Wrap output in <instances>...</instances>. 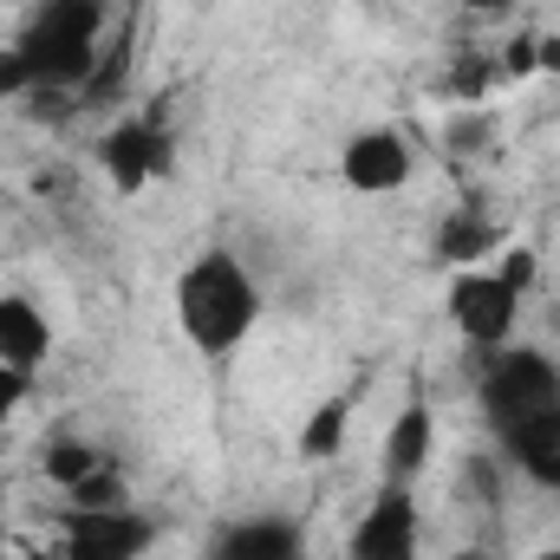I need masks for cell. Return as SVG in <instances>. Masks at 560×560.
Segmentation results:
<instances>
[{
	"label": "cell",
	"mask_w": 560,
	"mask_h": 560,
	"mask_svg": "<svg viewBox=\"0 0 560 560\" xmlns=\"http://www.w3.org/2000/svg\"><path fill=\"white\" fill-rule=\"evenodd\" d=\"M255 319H261V287L229 248H209L176 275V326L202 359H229L255 332Z\"/></svg>",
	"instance_id": "obj_1"
},
{
	"label": "cell",
	"mask_w": 560,
	"mask_h": 560,
	"mask_svg": "<svg viewBox=\"0 0 560 560\" xmlns=\"http://www.w3.org/2000/svg\"><path fill=\"white\" fill-rule=\"evenodd\" d=\"M98 33H105V0H39L26 33L13 39L33 92H79L98 72Z\"/></svg>",
	"instance_id": "obj_2"
},
{
	"label": "cell",
	"mask_w": 560,
	"mask_h": 560,
	"mask_svg": "<svg viewBox=\"0 0 560 560\" xmlns=\"http://www.w3.org/2000/svg\"><path fill=\"white\" fill-rule=\"evenodd\" d=\"M476 405H482V418L495 423V436L502 430H515V423L541 418V411H555L560 405V359L555 352H535V346H495V359L482 365V385H476Z\"/></svg>",
	"instance_id": "obj_3"
},
{
	"label": "cell",
	"mask_w": 560,
	"mask_h": 560,
	"mask_svg": "<svg viewBox=\"0 0 560 560\" xmlns=\"http://www.w3.org/2000/svg\"><path fill=\"white\" fill-rule=\"evenodd\" d=\"M450 326L469 339V346H482V352H495L509 332H515V313H522V293L502 280V268H463V275L450 280Z\"/></svg>",
	"instance_id": "obj_4"
},
{
	"label": "cell",
	"mask_w": 560,
	"mask_h": 560,
	"mask_svg": "<svg viewBox=\"0 0 560 560\" xmlns=\"http://www.w3.org/2000/svg\"><path fill=\"white\" fill-rule=\"evenodd\" d=\"M156 548V522L138 509H72L66 535H59V560H143Z\"/></svg>",
	"instance_id": "obj_5"
},
{
	"label": "cell",
	"mask_w": 560,
	"mask_h": 560,
	"mask_svg": "<svg viewBox=\"0 0 560 560\" xmlns=\"http://www.w3.org/2000/svg\"><path fill=\"white\" fill-rule=\"evenodd\" d=\"M418 495L405 489V482H385L372 502H365V515L352 522V541H346V555L352 560H418Z\"/></svg>",
	"instance_id": "obj_6"
},
{
	"label": "cell",
	"mask_w": 560,
	"mask_h": 560,
	"mask_svg": "<svg viewBox=\"0 0 560 560\" xmlns=\"http://www.w3.org/2000/svg\"><path fill=\"white\" fill-rule=\"evenodd\" d=\"M170 156H176V143H170L163 112L125 118V125H112L105 143H98V163H105V176H112L118 189H143V183H156V176L170 170Z\"/></svg>",
	"instance_id": "obj_7"
},
{
	"label": "cell",
	"mask_w": 560,
	"mask_h": 560,
	"mask_svg": "<svg viewBox=\"0 0 560 560\" xmlns=\"http://www.w3.org/2000/svg\"><path fill=\"white\" fill-rule=\"evenodd\" d=\"M339 176H346L359 196H392V189L411 183V143L398 138V131H385V125H372V131L346 138V150H339Z\"/></svg>",
	"instance_id": "obj_8"
},
{
	"label": "cell",
	"mask_w": 560,
	"mask_h": 560,
	"mask_svg": "<svg viewBox=\"0 0 560 560\" xmlns=\"http://www.w3.org/2000/svg\"><path fill=\"white\" fill-rule=\"evenodd\" d=\"M209 560H306V535L280 515H248L215 535Z\"/></svg>",
	"instance_id": "obj_9"
},
{
	"label": "cell",
	"mask_w": 560,
	"mask_h": 560,
	"mask_svg": "<svg viewBox=\"0 0 560 560\" xmlns=\"http://www.w3.org/2000/svg\"><path fill=\"white\" fill-rule=\"evenodd\" d=\"M502 450H509V463L528 482L560 489V405L541 411V418H528V423H515V430H502Z\"/></svg>",
	"instance_id": "obj_10"
},
{
	"label": "cell",
	"mask_w": 560,
	"mask_h": 560,
	"mask_svg": "<svg viewBox=\"0 0 560 560\" xmlns=\"http://www.w3.org/2000/svg\"><path fill=\"white\" fill-rule=\"evenodd\" d=\"M46 352H52V326H46V313H39L33 300L7 293V300H0V365L39 372Z\"/></svg>",
	"instance_id": "obj_11"
},
{
	"label": "cell",
	"mask_w": 560,
	"mask_h": 560,
	"mask_svg": "<svg viewBox=\"0 0 560 560\" xmlns=\"http://www.w3.org/2000/svg\"><path fill=\"white\" fill-rule=\"evenodd\" d=\"M430 443H436V423H430V405H405L398 411V423L385 430V482H418L423 476V463H430Z\"/></svg>",
	"instance_id": "obj_12"
},
{
	"label": "cell",
	"mask_w": 560,
	"mask_h": 560,
	"mask_svg": "<svg viewBox=\"0 0 560 560\" xmlns=\"http://www.w3.org/2000/svg\"><path fill=\"white\" fill-rule=\"evenodd\" d=\"M346 418H352V398H326L306 430H300V456L306 463H326V456H339V443H346Z\"/></svg>",
	"instance_id": "obj_13"
},
{
	"label": "cell",
	"mask_w": 560,
	"mask_h": 560,
	"mask_svg": "<svg viewBox=\"0 0 560 560\" xmlns=\"http://www.w3.org/2000/svg\"><path fill=\"white\" fill-rule=\"evenodd\" d=\"M489 215H476V209H463V215H450V229L436 235V255L443 261H463V268H476L482 255H489Z\"/></svg>",
	"instance_id": "obj_14"
},
{
	"label": "cell",
	"mask_w": 560,
	"mask_h": 560,
	"mask_svg": "<svg viewBox=\"0 0 560 560\" xmlns=\"http://www.w3.org/2000/svg\"><path fill=\"white\" fill-rule=\"evenodd\" d=\"M39 463H46L52 489H66V495H72V489H79V482H85V476L98 469V450H92V443H79V436H52Z\"/></svg>",
	"instance_id": "obj_15"
},
{
	"label": "cell",
	"mask_w": 560,
	"mask_h": 560,
	"mask_svg": "<svg viewBox=\"0 0 560 560\" xmlns=\"http://www.w3.org/2000/svg\"><path fill=\"white\" fill-rule=\"evenodd\" d=\"M118 502H125V495H118V476H112L105 463H98V469L72 489V509H118Z\"/></svg>",
	"instance_id": "obj_16"
},
{
	"label": "cell",
	"mask_w": 560,
	"mask_h": 560,
	"mask_svg": "<svg viewBox=\"0 0 560 560\" xmlns=\"http://www.w3.org/2000/svg\"><path fill=\"white\" fill-rule=\"evenodd\" d=\"M13 92H33V72H26L20 46H7V52H0V98H13Z\"/></svg>",
	"instance_id": "obj_17"
},
{
	"label": "cell",
	"mask_w": 560,
	"mask_h": 560,
	"mask_svg": "<svg viewBox=\"0 0 560 560\" xmlns=\"http://www.w3.org/2000/svg\"><path fill=\"white\" fill-rule=\"evenodd\" d=\"M26 378H33V372H20V365H0V423L26 405Z\"/></svg>",
	"instance_id": "obj_18"
},
{
	"label": "cell",
	"mask_w": 560,
	"mask_h": 560,
	"mask_svg": "<svg viewBox=\"0 0 560 560\" xmlns=\"http://www.w3.org/2000/svg\"><path fill=\"white\" fill-rule=\"evenodd\" d=\"M463 7H469V13H509L515 0H463Z\"/></svg>",
	"instance_id": "obj_19"
},
{
	"label": "cell",
	"mask_w": 560,
	"mask_h": 560,
	"mask_svg": "<svg viewBox=\"0 0 560 560\" xmlns=\"http://www.w3.org/2000/svg\"><path fill=\"white\" fill-rule=\"evenodd\" d=\"M535 560H560V548H541V555H535Z\"/></svg>",
	"instance_id": "obj_20"
},
{
	"label": "cell",
	"mask_w": 560,
	"mask_h": 560,
	"mask_svg": "<svg viewBox=\"0 0 560 560\" xmlns=\"http://www.w3.org/2000/svg\"><path fill=\"white\" fill-rule=\"evenodd\" d=\"M0 560H7V528H0Z\"/></svg>",
	"instance_id": "obj_21"
},
{
	"label": "cell",
	"mask_w": 560,
	"mask_h": 560,
	"mask_svg": "<svg viewBox=\"0 0 560 560\" xmlns=\"http://www.w3.org/2000/svg\"><path fill=\"white\" fill-rule=\"evenodd\" d=\"M33 560H59V555H33Z\"/></svg>",
	"instance_id": "obj_22"
}]
</instances>
